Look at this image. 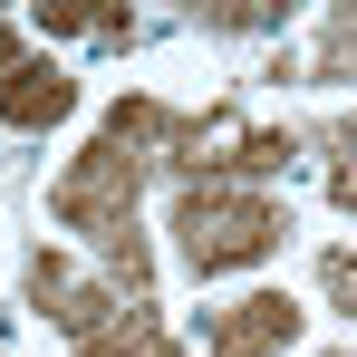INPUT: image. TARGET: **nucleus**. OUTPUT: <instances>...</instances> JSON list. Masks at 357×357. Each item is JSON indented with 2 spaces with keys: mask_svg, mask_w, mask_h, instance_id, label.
<instances>
[{
  "mask_svg": "<svg viewBox=\"0 0 357 357\" xmlns=\"http://www.w3.org/2000/svg\"><path fill=\"white\" fill-rule=\"evenodd\" d=\"M135 183H145V155L126 145V135H97L77 165L59 174L49 193V213H59L68 232H87L107 251V271H126V290H145V241H135Z\"/></svg>",
  "mask_w": 357,
  "mask_h": 357,
  "instance_id": "nucleus-1",
  "label": "nucleus"
},
{
  "mask_svg": "<svg viewBox=\"0 0 357 357\" xmlns=\"http://www.w3.org/2000/svg\"><path fill=\"white\" fill-rule=\"evenodd\" d=\"M280 203L261 193V183H193L174 203V241H183V261L213 280V271H251V261H271L280 251Z\"/></svg>",
  "mask_w": 357,
  "mask_h": 357,
  "instance_id": "nucleus-2",
  "label": "nucleus"
},
{
  "mask_svg": "<svg viewBox=\"0 0 357 357\" xmlns=\"http://www.w3.org/2000/svg\"><path fill=\"white\" fill-rule=\"evenodd\" d=\"M299 338V299L290 290H241L213 309V357H280Z\"/></svg>",
  "mask_w": 357,
  "mask_h": 357,
  "instance_id": "nucleus-3",
  "label": "nucleus"
},
{
  "mask_svg": "<svg viewBox=\"0 0 357 357\" xmlns=\"http://www.w3.org/2000/svg\"><path fill=\"white\" fill-rule=\"evenodd\" d=\"M68 107H77V87H68V68H59V59H20V68H0V116L20 126V135L59 126Z\"/></svg>",
  "mask_w": 357,
  "mask_h": 357,
  "instance_id": "nucleus-4",
  "label": "nucleus"
},
{
  "mask_svg": "<svg viewBox=\"0 0 357 357\" xmlns=\"http://www.w3.org/2000/svg\"><path fill=\"white\" fill-rule=\"evenodd\" d=\"M29 299H39V309L59 319L68 338H87V328H97V319L116 309V299L97 290V280H77V261H59V251H39V261H29Z\"/></svg>",
  "mask_w": 357,
  "mask_h": 357,
  "instance_id": "nucleus-5",
  "label": "nucleus"
},
{
  "mask_svg": "<svg viewBox=\"0 0 357 357\" xmlns=\"http://www.w3.org/2000/svg\"><path fill=\"white\" fill-rule=\"evenodd\" d=\"M77 357H174V328H165L145 299H135V309L116 299V309H107V319L77 338Z\"/></svg>",
  "mask_w": 357,
  "mask_h": 357,
  "instance_id": "nucleus-6",
  "label": "nucleus"
},
{
  "mask_svg": "<svg viewBox=\"0 0 357 357\" xmlns=\"http://www.w3.org/2000/svg\"><path fill=\"white\" fill-rule=\"evenodd\" d=\"M328 145H338V203L357 213V116H338V126H328Z\"/></svg>",
  "mask_w": 357,
  "mask_h": 357,
  "instance_id": "nucleus-7",
  "label": "nucleus"
},
{
  "mask_svg": "<svg viewBox=\"0 0 357 357\" xmlns=\"http://www.w3.org/2000/svg\"><path fill=\"white\" fill-rule=\"evenodd\" d=\"M319 280L348 299V319H357V261H348V251H328V261H319Z\"/></svg>",
  "mask_w": 357,
  "mask_h": 357,
  "instance_id": "nucleus-8",
  "label": "nucleus"
}]
</instances>
